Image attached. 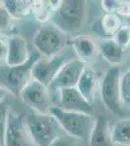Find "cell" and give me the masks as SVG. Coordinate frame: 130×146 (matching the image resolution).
<instances>
[{
	"label": "cell",
	"mask_w": 130,
	"mask_h": 146,
	"mask_svg": "<svg viewBox=\"0 0 130 146\" xmlns=\"http://www.w3.org/2000/svg\"><path fill=\"white\" fill-rule=\"evenodd\" d=\"M86 19V1H59L53 10L51 22L64 34H75L80 31Z\"/></svg>",
	"instance_id": "6da1fadb"
},
{
	"label": "cell",
	"mask_w": 130,
	"mask_h": 146,
	"mask_svg": "<svg viewBox=\"0 0 130 146\" xmlns=\"http://www.w3.org/2000/svg\"><path fill=\"white\" fill-rule=\"evenodd\" d=\"M25 125L30 138L37 146H51L59 137V125L49 113L33 111L26 117Z\"/></svg>",
	"instance_id": "7a4b0ae2"
},
{
	"label": "cell",
	"mask_w": 130,
	"mask_h": 146,
	"mask_svg": "<svg viewBox=\"0 0 130 146\" xmlns=\"http://www.w3.org/2000/svg\"><path fill=\"white\" fill-rule=\"evenodd\" d=\"M49 113L55 118L59 127L66 133L78 139H84L87 136L89 137L95 122L89 114L68 111L56 105H53L49 108Z\"/></svg>",
	"instance_id": "3957f363"
},
{
	"label": "cell",
	"mask_w": 130,
	"mask_h": 146,
	"mask_svg": "<svg viewBox=\"0 0 130 146\" xmlns=\"http://www.w3.org/2000/svg\"><path fill=\"white\" fill-rule=\"evenodd\" d=\"M40 60V54L32 51L30 58L25 63L18 66H6L0 68V83L2 86L16 98L28 82L32 79V69L34 64Z\"/></svg>",
	"instance_id": "277c9868"
},
{
	"label": "cell",
	"mask_w": 130,
	"mask_h": 146,
	"mask_svg": "<svg viewBox=\"0 0 130 146\" xmlns=\"http://www.w3.org/2000/svg\"><path fill=\"white\" fill-rule=\"evenodd\" d=\"M120 82L121 77L119 68L117 66L111 67L107 70L101 82L100 94L104 105L115 116L123 117Z\"/></svg>",
	"instance_id": "5b68a950"
},
{
	"label": "cell",
	"mask_w": 130,
	"mask_h": 146,
	"mask_svg": "<svg viewBox=\"0 0 130 146\" xmlns=\"http://www.w3.org/2000/svg\"><path fill=\"white\" fill-rule=\"evenodd\" d=\"M65 35L54 25H46L36 31L33 44L40 55L46 58H53L59 55L65 48L67 44Z\"/></svg>",
	"instance_id": "8992f818"
},
{
	"label": "cell",
	"mask_w": 130,
	"mask_h": 146,
	"mask_svg": "<svg viewBox=\"0 0 130 146\" xmlns=\"http://www.w3.org/2000/svg\"><path fill=\"white\" fill-rule=\"evenodd\" d=\"M86 67V63L79 58L68 60L60 68V70L57 72L56 76L53 80V82L49 86V90L51 95V100L62 89L77 87L78 82H79Z\"/></svg>",
	"instance_id": "52a82bcc"
},
{
	"label": "cell",
	"mask_w": 130,
	"mask_h": 146,
	"mask_svg": "<svg viewBox=\"0 0 130 146\" xmlns=\"http://www.w3.org/2000/svg\"><path fill=\"white\" fill-rule=\"evenodd\" d=\"M23 103L30 106L34 111L40 113H49L51 105V95L49 87L40 82L31 79L23 88L20 96Z\"/></svg>",
	"instance_id": "ba28073f"
},
{
	"label": "cell",
	"mask_w": 130,
	"mask_h": 146,
	"mask_svg": "<svg viewBox=\"0 0 130 146\" xmlns=\"http://www.w3.org/2000/svg\"><path fill=\"white\" fill-rule=\"evenodd\" d=\"M53 100L57 103L56 106L68 111L81 112L86 114H89L92 111L91 103L84 98L76 87L60 90L53 98Z\"/></svg>",
	"instance_id": "9c48e42d"
},
{
	"label": "cell",
	"mask_w": 130,
	"mask_h": 146,
	"mask_svg": "<svg viewBox=\"0 0 130 146\" xmlns=\"http://www.w3.org/2000/svg\"><path fill=\"white\" fill-rule=\"evenodd\" d=\"M24 122V114H9L4 146H30L29 133Z\"/></svg>",
	"instance_id": "30bf717a"
},
{
	"label": "cell",
	"mask_w": 130,
	"mask_h": 146,
	"mask_svg": "<svg viewBox=\"0 0 130 146\" xmlns=\"http://www.w3.org/2000/svg\"><path fill=\"white\" fill-rule=\"evenodd\" d=\"M66 62H65V58L60 54L53 58H40L33 66L32 79L49 87L60 68Z\"/></svg>",
	"instance_id": "8fae6325"
},
{
	"label": "cell",
	"mask_w": 130,
	"mask_h": 146,
	"mask_svg": "<svg viewBox=\"0 0 130 146\" xmlns=\"http://www.w3.org/2000/svg\"><path fill=\"white\" fill-rule=\"evenodd\" d=\"M30 54L26 40L20 35H12L8 39L6 65L11 67L22 65L29 60Z\"/></svg>",
	"instance_id": "7c38bea8"
},
{
	"label": "cell",
	"mask_w": 130,
	"mask_h": 146,
	"mask_svg": "<svg viewBox=\"0 0 130 146\" xmlns=\"http://www.w3.org/2000/svg\"><path fill=\"white\" fill-rule=\"evenodd\" d=\"M69 42L79 60L84 63L92 62L99 54L98 44L86 35H78Z\"/></svg>",
	"instance_id": "4fadbf2b"
},
{
	"label": "cell",
	"mask_w": 130,
	"mask_h": 146,
	"mask_svg": "<svg viewBox=\"0 0 130 146\" xmlns=\"http://www.w3.org/2000/svg\"><path fill=\"white\" fill-rule=\"evenodd\" d=\"M122 25V19L117 13H105L93 25L92 30L103 39L114 38Z\"/></svg>",
	"instance_id": "5bb4252c"
},
{
	"label": "cell",
	"mask_w": 130,
	"mask_h": 146,
	"mask_svg": "<svg viewBox=\"0 0 130 146\" xmlns=\"http://www.w3.org/2000/svg\"><path fill=\"white\" fill-rule=\"evenodd\" d=\"M88 142L89 146H115L112 131L109 128L108 120L104 115H99L94 122Z\"/></svg>",
	"instance_id": "9a60e30c"
},
{
	"label": "cell",
	"mask_w": 130,
	"mask_h": 146,
	"mask_svg": "<svg viewBox=\"0 0 130 146\" xmlns=\"http://www.w3.org/2000/svg\"><path fill=\"white\" fill-rule=\"evenodd\" d=\"M99 54L103 58L113 65H117L123 60L125 51L115 42L114 38L102 39L98 43Z\"/></svg>",
	"instance_id": "2e32d148"
},
{
	"label": "cell",
	"mask_w": 130,
	"mask_h": 146,
	"mask_svg": "<svg viewBox=\"0 0 130 146\" xmlns=\"http://www.w3.org/2000/svg\"><path fill=\"white\" fill-rule=\"evenodd\" d=\"M76 88L88 102L91 104L94 102L97 89V76L91 67L87 66L84 68Z\"/></svg>",
	"instance_id": "e0dca14e"
},
{
	"label": "cell",
	"mask_w": 130,
	"mask_h": 146,
	"mask_svg": "<svg viewBox=\"0 0 130 146\" xmlns=\"http://www.w3.org/2000/svg\"><path fill=\"white\" fill-rule=\"evenodd\" d=\"M112 137L115 144L130 146V118L115 122L112 129Z\"/></svg>",
	"instance_id": "ac0fdd59"
},
{
	"label": "cell",
	"mask_w": 130,
	"mask_h": 146,
	"mask_svg": "<svg viewBox=\"0 0 130 146\" xmlns=\"http://www.w3.org/2000/svg\"><path fill=\"white\" fill-rule=\"evenodd\" d=\"M54 10V1H33L31 12L40 23H47L51 21Z\"/></svg>",
	"instance_id": "d6986e66"
},
{
	"label": "cell",
	"mask_w": 130,
	"mask_h": 146,
	"mask_svg": "<svg viewBox=\"0 0 130 146\" xmlns=\"http://www.w3.org/2000/svg\"><path fill=\"white\" fill-rule=\"evenodd\" d=\"M12 18L18 19L31 12L33 1H18V0H6L2 1Z\"/></svg>",
	"instance_id": "ffe728a7"
},
{
	"label": "cell",
	"mask_w": 130,
	"mask_h": 146,
	"mask_svg": "<svg viewBox=\"0 0 130 146\" xmlns=\"http://www.w3.org/2000/svg\"><path fill=\"white\" fill-rule=\"evenodd\" d=\"M121 100L122 105L130 109V68L121 76Z\"/></svg>",
	"instance_id": "44dd1931"
},
{
	"label": "cell",
	"mask_w": 130,
	"mask_h": 146,
	"mask_svg": "<svg viewBox=\"0 0 130 146\" xmlns=\"http://www.w3.org/2000/svg\"><path fill=\"white\" fill-rule=\"evenodd\" d=\"M8 112V105L4 101H0V141L4 145V140H5V135L7 125H8L9 119Z\"/></svg>",
	"instance_id": "7402d4cb"
},
{
	"label": "cell",
	"mask_w": 130,
	"mask_h": 146,
	"mask_svg": "<svg viewBox=\"0 0 130 146\" xmlns=\"http://www.w3.org/2000/svg\"><path fill=\"white\" fill-rule=\"evenodd\" d=\"M114 39L119 46H121L124 50H126L130 45V28L123 25L115 34Z\"/></svg>",
	"instance_id": "603a6c76"
},
{
	"label": "cell",
	"mask_w": 130,
	"mask_h": 146,
	"mask_svg": "<svg viewBox=\"0 0 130 146\" xmlns=\"http://www.w3.org/2000/svg\"><path fill=\"white\" fill-rule=\"evenodd\" d=\"M12 16L7 10L3 2H0V30H5L11 25Z\"/></svg>",
	"instance_id": "cb8c5ba5"
},
{
	"label": "cell",
	"mask_w": 130,
	"mask_h": 146,
	"mask_svg": "<svg viewBox=\"0 0 130 146\" xmlns=\"http://www.w3.org/2000/svg\"><path fill=\"white\" fill-rule=\"evenodd\" d=\"M117 14H119L120 17H130V1H127V0L119 1Z\"/></svg>",
	"instance_id": "d4e9b609"
},
{
	"label": "cell",
	"mask_w": 130,
	"mask_h": 146,
	"mask_svg": "<svg viewBox=\"0 0 130 146\" xmlns=\"http://www.w3.org/2000/svg\"><path fill=\"white\" fill-rule=\"evenodd\" d=\"M101 6L105 13H117L119 1L117 0H103L101 1Z\"/></svg>",
	"instance_id": "484cf974"
},
{
	"label": "cell",
	"mask_w": 130,
	"mask_h": 146,
	"mask_svg": "<svg viewBox=\"0 0 130 146\" xmlns=\"http://www.w3.org/2000/svg\"><path fill=\"white\" fill-rule=\"evenodd\" d=\"M7 54H8V40L1 38L0 37V62L5 60L7 58Z\"/></svg>",
	"instance_id": "4316f807"
},
{
	"label": "cell",
	"mask_w": 130,
	"mask_h": 146,
	"mask_svg": "<svg viewBox=\"0 0 130 146\" xmlns=\"http://www.w3.org/2000/svg\"><path fill=\"white\" fill-rule=\"evenodd\" d=\"M51 146H74L71 142H69L68 140L64 139L62 137H58Z\"/></svg>",
	"instance_id": "83f0119b"
},
{
	"label": "cell",
	"mask_w": 130,
	"mask_h": 146,
	"mask_svg": "<svg viewBox=\"0 0 130 146\" xmlns=\"http://www.w3.org/2000/svg\"><path fill=\"white\" fill-rule=\"evenodd\" d=\"M7 96L6 93V89L4 87L0 86V101H3V100L5 98V96Z\"/></svg>",
	"instance_id": "f1b7e54d"
},
{
	"label": "cell",
	"mask_w": 130,
	"mask_h": 146,
	"mask_svg": "<svg viewBox=\"0 0 130 146\" xmlns=\"http://www.w3.org/2000/svg\"><path fill=\"white\" fill-rule=\"evenodd\" d=\"M126 19H127V20H126L127 25H125V27H129V28H130V17H127Z\"/></svg>",
	"instance_id": "f546056e"
},
{
	"label": "cell",
	"mask_w": 130,
	"mask_h": 146,
	"mask_svg": "<svg viewBox=\"0 0 130 146\" xmlns=\"http://www.w3.org/2000/svg\"><path fill=\"white\" fill-rule=\"evenodd\" d=\"M0 146H4L3 144H2V143H1V141H0Z\"/></svg>",
	"instance_id": "4dcf8cb0"
}]
</instances>
